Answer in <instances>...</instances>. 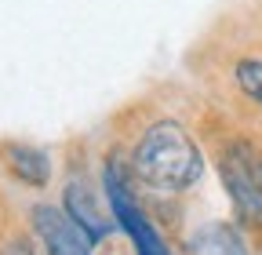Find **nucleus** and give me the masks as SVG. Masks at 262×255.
<instances>
[{
  "label": "nucleus",
  "instance_id": "1",
  "mask_svg": "<svg viewBox=\"0 0 262 255\" xmlns=\"http://www.w3.org/2000/svg\"><path fill=\"white\" fill-rule=\"evenodd\" d=\"M201 172V146L179 120H153L135 146V175L160 194H182L196 186Z\"/></svg>",
  "mask_w": 262,
  "mask_h": 255
},
{
  "label": "nucleus",
  "instance_id": "2",
  "mask_svg": "<svg viewBox=\"0 0 262 255\" xmlns=\"http://www.w3.org/2000/svg\"><path fill=\"white\" fill-rule=\"evenodd\" d=\"M222 182L229 189V197L237 201V208L251 222H262V186L255 179V150L229 146L222 157Z\"/></svg>",
  "mask_w": 262,
  "mask_h": 255
},
{
  "label": "nucleus",
  "instance_id": "3",
  "mask_svg": "<svg viewBox=\"0 0 262 255\" xmlns=\"http://www.w3.org/2000/svg\"><path fill=\"white\" fill-rule=\"evenodd\" d=\"M106 197H110V208H113L117 222L131 233V241H135V251L139 255H168V248H164V241L149 226V219L142 215V208L131 201V194L120 186L117 168H106Z\"/></svg>",
  "mask_w": 262,
  "mask_h": 255
},
{
  "label": "nucleus",
  "instance_id": "4",
  "mask_svg": "<svg viewBox=\"0 0 262 255\" xmlns=\"http://www.w3.org/2000/svg\"><path fill=\"white\" fill-rule=\"evenodd\" d=\"M33 230L44 241L48 255H91V241L73 226L70 215L51 208V204L33 208Z\"/></svg>",
  "mask_w": 262,
  "mask_h": 255
},
{
  "label": "nucleus",
  "instance_id": "5",
  "mask_svg": "<svg viewBox=\"0 0 262 255\" xmlns=\"http://www.w3.org/2000/svg\"><path fill=\"white\" fill-rule=\"evenodd\" d=\"M66 208H70V219H73V226L95 244V241H102L110 233V222L102 219V211H98L95 197L88 194V186L84 182H70L66 186Z\"/></svg>",
  "mask_w": 262,
  "mask_h": 255
},
{
  "label": "nucleus",
  "instance_id": "6",
  "mask_svg": "<svg viewBox=\"0 0 262 255\" xmlns=\"http://www.w3.org/2000/svg\"><path fill=\"white\" fill-rule=\"evenodd\" d=\"M4 157H8L11 172H15L22 182H29V186H44V182L51 179V161H48V153L37 150V146H18V142H11V146H4Z\"/></svg>",
  "mask_w": 262,
  "mask_h": 255
},
{
  "label": "nucleus",
  "instance_id": "7",
  "mask_svg": "<svg viewBox=\"0 0 262 255\" xmlns=\"http://www.w3.org/2000/svg\"><path fill=\"white\" fill-rule=\"evenodd\" d=\"M189 251L193 255H248L241 237L222 226V222H208V226H201L193 237H189Z\"/></svg>",
  "mask_w": 262,
  "mask_h": 255
},
{
  "label": "nucleus",
  "instance_id": "8",
  "mask_svg": "<svg viewBox=\"0 0 262 255\" xmlns=\"http://www.w3.org/2000/svg\"><path fill=\"white\" fill-rule=\"evenodd\" d=\"M237 84L248 99L262 106V58H241L237 62Z\"/></svg>",
  "mask_w": 262,
  "mask_h": 255
},
{
  "label": "nucleus",
  "instance_id": "9",
  "mask_svg": "<svg viewBox=\"0 0 262 255\" xmlns=\"http://www.w3.org/2000/svg\"><path fill=\"white\" fill-rule=\"evenodd\" d=\"M0 255H33V248H29L26 241L11 237V241H4V244H0Z\"/></svg>",
  "mask_w": 262,
  "mask_h": 255
}]
</instances>
